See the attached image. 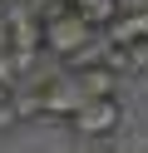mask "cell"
Listing matches in <instances>:
<instances>
[{
    "instance_id": "obj_7",
    "label": "cell",
    "mask_w": 148,
    "mask_h": 153,
    "mask_svg": "<svg viewBox=\"0 0 148 153\" xmlns=\"http://www.w3.org/2000/svg\"><path fill=\"white\" fill-rule=\"evenodd\" d=\"M20 74H30V69H25V64H20V59H15V54H10V50H5V45H0V84H15V79H20Z\"/></svg>"
},
{
    "instance_id": "obj_4",
    "label": "cell",
    "mask_w": 148,
    "mask_h": 153,
    "mask_svg": "<svg viewBox=\"0 0 148 153\" xmlns=\"http://www.w3.org/2000/svg\"><path fill=\"white\" fill-rule=\"evenodd\" d=\"M109 40L114 45H148V10H128L109 20Z\"/></svg>"
},
{
    "instance_id": "obj_2",
    "label": "cell",
    "mask_w": 148,
    "mask_h": 153,
    "mask_svg": "<svg viewBox=\"0 0 148 153\" xmlns=\"http://www.w3.org/2000/svg\"><path fill=\"white\" fill-rule=\"evenodd\" d=\"M118 123H123V109H118L114 94L79 99V109L69 114V128H74L79 138H109V133H118Z\"/></svg>"
},
{
    "instance_id": "obj_5",
    "label": "cell",
    "mask_w": 148,
    "mask_h": 153,
    "mask_svg": "<svg viewBox=\"0 0 148 153\" xmlns=\"http://www.w3.org/2000/svg\"><path fill=\"white\" fill-rule=\"evenodd\" d=\"M79 79V89H84V99H94V94H114V84H118V74L109 69V64H94V69H84V74H74Z\"/></svg>"
},
{
    "instance_id": "obj_11",
    "label": "cell",
    "mask_w": 148,
    "mask_h": 153,
    "mask_svg": "<svg viewBox=\"0 0 148 153\" xmlns=\"http://www.w3.org/2000/svg\"><path fill=\"white\" fill-rule=\"evenodd\" d=\"M0 5H5V0H0Z\"/></svg>"
},
{
    "instance_id": "obj_9",
    "label": "cell",
    "mask_w": 148,
    "mask_h": 153,
    "mask_svg": "<svg viewBox=\"0 0 148 153\" xmlns=\"http://www.w3.org/2000/svg\"><path fill=\"white\" fill-rule=\"evenodd\" d=\"M5 99H10V84H0V104H5Z\"/></svg>"
},
{
    "instance_id": "obj_1",
    "label": "cell",
    "mask_w": 148,
    "mask_h": 153,
    "mask_svg": "<svg viewBox=\"0 0 148 153\" xmlns=\"http://www.w3.org/2000/svg\"><path fill=\"white\" fill-rule=\"evenodd\" d=\"M94 30H99V25H89L84 15L69 5L64 15L45 20V50H49V54H59V59H79V54L94 45Z\"/></svg>"
},
{
    "instance_id": "obj_3",
    "label": "cell",
    "mask_w": 148,
    "mask_h": 153,
    "mask_svg": "<svg viewBox=\"0 0 148 153\" xmlns=\"http://www.w3.org/2000/svg\"><path fill=\"white\" fill-rule=\"evenodd\" d=\"M0 45L30 69L35 54L45 50V25H39V15H35V10H10V15H5V40H0Z\"/></svg>"
},
{
    "instance_id": "obj_8",
    "label": "cell",
    "mask_w": 148,
    "mask_h": 153,
    "mask_svg": "<svg viewBox=\"0 0 148 153\" xmlns=\"http://www.w3.org/2000/svg\"><path fill=\"white\" fill-rule=\"evenodd\" d=\"M138 89L148 94V64H143V69H138Z\"/></svg>"
},
{
    "instance_id": "obj_10",
    "label": "cell",
    "mask_w": 148,
    "mask_h": 153,
    "mask_svg": "<svg viewBox=\"0 0 148 153\" xmlns=\"http://www.w3.org/2000/svg\"><path fill=\"white\" fill-rule=\"evenodd\" d=\"M94 153H114V148H94Z\"/></svg>"
},
{
    "instance_id": "obj_6",
    "label": "cell",
    "mask_w": 148,
    "mask_h": 153,
    "mask_svg": "<svg viewBox=\"0 0 148 153\" xmlns=\"http://www.w3.org/2000/svg\"><path fill=\"white\" fill-rule=\"evenodd\" d=\"M69 5H74L89 25H109V20L118 15V0H69Z\"/></svg>"
}]
</instances>
